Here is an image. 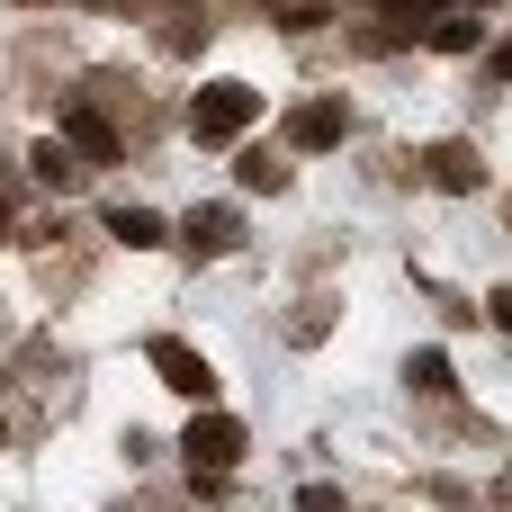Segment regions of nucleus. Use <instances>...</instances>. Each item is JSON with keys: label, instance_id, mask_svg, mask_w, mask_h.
<instances>
[{"label": "nucleus", "instance_id": "9", "mask_svg": "<svg viewBox=\"0 0 512 512\" xmlns=\"http://www.w3.org/2000/svg\"><path fill=\"white\" fill-rule=\"evenodd\" d=\"M234 180H243V189H288V162H279L270 144H252V153L234 162Z\"/></svg>", "mask_w": 512, "mask_h": 512}, {"label": "nucleus", "instance_id": "5", "mask_svg": "<svg viewBox=\"0 0 512 512\" xmlns=\"http://www.w3.org/2000/svg\"><path fill=\"white\" fill-rule=\"evenodd\" d=\"M234 243H243V216H234V207H198V216H189V252H198V261H225Z\"/></svg>", "mask_w": 512, "mask_h": 512}, {"label": "nucleus", "instance_id": "2", "mask_svg": "<svg viewBox=\"0 0 512 512\" xmlns=\"http://www.w3.org/2000/svg\"><path fill=\"white\" fill-rule=\"evenodd\" d=\"M144 360L162 369V387H171V396L216 405V369H207V351H189V342H171V333H162V342H144Z\"/></svg>", "mask_w": 512, "mask_h": 512}, {"label": "nucleus", "instance_id": "7", "mask_svg": "<svg viewBox=\"0 0 512 512\" xmlns=\"http://www.w3.org/2000/svg\"><path fill=\"white\" fill-rule=\"evenodd\" d=\"M63 135H72L90 162H117V135H108V117H99V108H72V117H63Z\"/></svg>", "mask_w": 512, "mask_h": 512}, {"label": "nucleus", "instance_id": "8", "mask_svg": "<svg viewBox=\"0 0 512 512\" xmlns=\"http://www.w3.org/2000/svg\"><path fill=\"white\" fill-rule=\"evenodd\" d=\"M432 180L441 189H477V153L468 144H432Z\"/></svg>", "mask_w": 512, "mask_h": 512}, {"label": "nucleus", "instance_id": "4", "mask_svg": "<svg viewBox=\"0 0 512 512\" xmlns=\"http://www.w3.org/2000/svg\"><path fill=\"white\" fill-rule=\"evenodd\" d=\"M342 135H351V108H342V99H306V108L288 117V144H297V153H333Z\"/></svg>", "mask_w": 512, "mask_h": 512}, {"label": "nucleus", "instance_id": "11", "mask_svg": "<svg viewBox=\"0 0 512 512\" xmlns=\"http://www.w3.org/2000/svg\"><path fill=\"white\" fill-rule=\"evenodd\" d=\"M405 378H414L423 396H441V387H450V351H414V360H405Z\"/></svg>", "mask_w": 512, "mask_h": 512}, {"label": "nucleus", "instance_id": "12", "mask_svg": "<svg viewBox=\"0 0 512 512\" xmlns=\"http://www.w3.org/2000/svg\"><path fill=\"white\" fill-rule=\"evenodd\" d=\"M432 45H441V54H468V45H477V18H441Z\"/></svg>", "mask_w": 512, "mask_h": 512}, {"label": "nucleus", "instance_id": "6", "mask_svg": "<svg viewBox=\"0 0 512 512\" xmlns=\"http://www.w3.org/2000/svg\"><path fill=\"white\" fill-rule=\"evenodd\" d=\"M108 234H117V243H126V252H162V243H171V234H162V216H153V207H108Z\"/></svg>", "mask_w": 512, "mask_h": 512}, {"label": "nucleus", "instance_id": "13", "mask_svg": "<svg viewBox=\"0 0 512 512\" xmlns=\"http://www.w3.org/2000/svg\"><path fill=\"white\" fill-rule=\"evenodd\" d=\"M297 512H351V504H342V486H297Z\"/></svg>", "mask_w": 512, "mask_h": 512}, {"label": "nucleus", "instance_id": "10", "mask_svg": "<svg viewBox=\"0 0 512 512\" xmlns=\"http://www.w3.org/2000/svg\"><path fill=\"white\" fill-rule=\"evenodd\" d=\"M27 171H36V180H54V189H63V180H72V153H63V135H45V144H36V153H27Z\"/></svg>", "mask_w": 512, "mask_h": 512}, {"label": "nucleus", "instance_id": "15", "mask_svg": "<svg viewBox=\"0 0 512 512\" xmlns=\"http://www.w3.org/2000/svg\"><path fill=\"white\" fill-rule=\"evenodd\" d=\"M486 72H495V81H512V36L495 45V63H486Z\"/></svg>", "mask_w": 512, "mask_h": 512}, {"label": "nucleus", "instance_id": "3", "mask_svg": "<svg viewBox=\"0 0 512 512\" xmlns=\"http://www.w3.org/2000/svg\"><path fill=\"white\" fill-rule=\"evenodd\" d=\"M180 450H189V468H207V477H225V468L243 459V423H234V414H198Z\"/></svg>", "mask_w": 512, "mask_h": 512}, {"label": "nucleus", "instance_id": "1", "mask_svg": "<svg viewBox=\"0 0 512 512\" xmlns=\"http://www.w3.org/2000/svg\"><path fill=\"white\" fill-rule=\"evenodd\" d=\"M261 117V90L252 81H207L198 99H189V126H198V144H225V135H243Z\"/></svg>", "mask_w": 512, "mask_h": 512}, {"label": "nucleus", "instance_id": "14", "mask_svg": "<svg viewBox=\"0 0 512 512\" xmlns=\"http://www.w3.org/2000/svg\"><path fill=\"white\" fill-rule=\"evenodd\" d=\"M486 315H495V324L512 333V288H495V297H486Z\"/></svg>", "mask_w": 512, "mask_h": 512}]
</instances>
